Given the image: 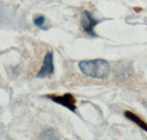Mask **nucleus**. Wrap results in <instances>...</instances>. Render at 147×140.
I'll use <instances>...</instances> for the list:
<instances>
[{
  "label": "nucleus",
  "mask_w": 147,
  "mask_h": 140,
  "mask_svg": "<svg viewBox=\"0 0 147 140\" xmlns=\"http://www.w3.org/2000/svg\"><path fill=\"white\" fill-rule=\"evenodd\" d=\"M79 68L82 73L93 78H105L111 71L110 65L103 59H95L79 63Z\"/></svg>",
  "instance_id": "f257e3e1"
},
{
  "label": "nucleus",
  "mask_w": 147,
  "mask_h": 140,
  "mask_svg": "<svg viewBox=\"0 0 147 140\" xmlns=\"http://www.w3.org/2000/svg\"><path fill=\"white\" fill-rule=\"evenodd\" d=\"M99 23L98 20L95 19L92 16L91 13L88 11H85L82 14L80 18V24L83 30L87 32L91 37H96V34L95 33L94 28Z\"/></svg>",
  "instance_id": "f03ea898"
},
{
  "label": "nucleus",
  "mask_w": 147,
  "mask_h": 140,
  "mask_svg": "<svg viewBox=\"0 0 147 140\" xmlns=\"http://www.w3.org/2000/svg\"><path fill=\"white\" fill-rule=\"evenodd\" d=\"M48 99H51L52 101L56 103L65 106L73 112H76V99L71 93H65L63 96H47Z\"/></svg>",
  "instance_id": "7ed1b4c3"
},
{
  "label": "nucleus",
  "mask_w": 147,
  "mask_h": 140,
  "mask_svg": "<svg viewBox=\"0 0 147 140\" xmlns=\"http://www.w3.org/2000/svg\"><path fill=\"white\" fill-rule=\"evenodd\" d=\"M53 73H54L53 54L52 52H47L43 60L42 66L37 73L36 77L43 78L51 76Z\"/></svg>",
  "instance_id": "20e7f679"
},
{
  "label": "nucleus",
  "mask_w": 147,
  "mask_h": 140,
  "mask_svg": "<svg viewBox=\"0 0 147 140\" xmlns=\"http://www.w3.org/2000/svg\"><path fill=\"white\" fill-rule=\"evenodd\" d=\"M124 116L127 118L128 119H129L130 121L133 122L134 123L136 124V125L139 126L140 128H142L143 130L147 132V124L144 121L142 120V119L139 117L138 116H136L135 114H134L133 112H130V111H126L124 112Z\"/></svg>",
  "instance_id": "39448f33"
},
{
  "label": "nucleus",
  "mask_w": 147,
  "mask_h": 140,
  "mask_svg": "<svg viewBox=\"0 0 147 140\" xmlns=\"http://www.w3.org/2000/svg\"><path fill=\"white\" fill-rule=\"evenodd\" d=\"M40 139H57L55 132L52 128L46 127L41 132L40 135Z\"/></svg>",
  "instance_id": "423d86ee"
},
{
  "label": "nucleus",
  "mask_w": 147,
  "mask_h": 140,
  "mask_svg": "<svg viewBox=\"0 0 147 140\" xmlns=\"http://www.w3.org/2000/svg\"><path fill=\"white\" fill-rule=\"evenodd\" d=\"M45 22V17L44 16H38L34 20V24L38 27H42Z\"/></svg>",
  "instance_id": "0eeeda50"
}]
</instances>
